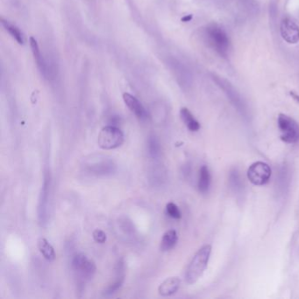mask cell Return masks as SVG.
<instances>
[{"mask_svg":"<svg viewBox=\"0 0 299 299\" xmlns=\"http://www.w3.org/2000/svg\"><path fill=\"white\" fill-rule=\"evenodd\" d=\"M124 133L114 126H107L101 130L98 138V144L104 150H115L124 142Z\"/></svg>","mask_w":299,"mask_h":299,"instance_id":"obj_3","label":"cell"},{"mask_svg":"<svg viewBox=\"0 0 299 299\" xmlns=\"http://www.w3.org/2000/svg\"><path fill=\"white\" fill-rule=\"evenodd\" d=\"M205 35L207 43L215 51L223 57H227L230 50V40L226 31L217 24H210L206 26Z\"/></svg>","mask_w":299,"mask_h":299,"instance_id":"obj_2","label":"cell"},{"mask_svg":"<svg viewBox=\"0 0 299 299\" xmlns=\"http://www.w3.org/2000/svg\"><path fill=\"white\" fill-rule=\"evenodd\" d=\"M280 32L282 39L290 44H296L299 42V26L289 18L282 20L280 26Z\"/></svg>","mask_w":299,"mask_h":299,"instance_id":"obj_7","label":"cell"},{"mask_svg":"<svg viewBox=\"0 0 299 299\" xmlns=\"http://www.w3.org/2000/svg\"><path fill=\"white\" fill-rule=\"evenodd\" d=\"M214 80L226 92L227 97H229L230 100L233 101L234 104L237 106V107H239V106H241V100H240L239 95L236 92V90L234 89V87L232 86L231 84L229 82L223 79L222 77H216V76H214Z\"/></svg>","mask_w":299,"mask_h":299,"instance_id":"obj_10","label":"cell"},{"mask_svg":"<svg viewBox=\"0 0 299 299\" xmlns=\"http://www.w3.org/2000/svg\"><path fill=\"white\" fill-rule=\"evenodd\" d=\"M38 248L44 258L48 261H53L56 259L55 249L45 238L38 239Z\"/></svg>","mask_w":299,"mask_h":299,"instance_id":"obj_15","label":"cell"},{"mask_svg":"<svg viewBox=\"0 0 299 299\" xmlns=\"http://www.w3.org/2000/svg\"><path fill=\"white\" fill-rule=\"evenodd\" d=\"M180 116H181V119L184 121V124L190 131L197 132L200 129L199 122L194 118L192 113L187 108L184 107V108L181 109Z\"/></svg>","mask_w":299,"mask_h":299,"instance_id":"obj_11","label":"cell"},{"mask_svg":"<svg viewBox=\"0 0 299 299\" xmlns=\"http://www.w3.org/2000/svg\"><path fill=\"white\" fill-rule=\"evenodd\" d=\"M192 15H187V16H185V17L182 19V21L189 22L190 21H192Z\"/></svg>","mask_w":299,"mask_h":299,"instance_id":"obj_21","label":"cell"},{"mask_svg":"<svg viewBox=\"0 0 299 299\" xmlns=\"http://www.w3.org/2000/svg\"><path fill=\"white\" fill-rule=\"evenodd\" d=\"M211 185V174L207 166L201 167L197 187L201 193L208 192Z\"/></svg>","mask_w":299,"mask_h":299,"instance_id":"obj_13","label":"cell"},{"mask_svg":"<svg viewBox=\"0 0 299 299\" xmlns=\"http://www.w3.org/2000/svg\"><path fill=\"white\" fill-rule=\"evenodd\" d=\"M72 267L75 272L77 273V276L81 277L85 280L92 278L96 271L94 262L84 254H79L74 257Z\"/></svg>","mask_w":299,"mask_h":299,"instance_id":"obj_6","label":"cell"},{"mask_svg":"<svg viewBox=\"0 0 299 299\" xmlns=\"http://www.w3.org/2000/svg\"><path fill=\"white\" fill-rule=\"evenodd\" d=\"M1 24L2 26H4V29L8 32L9 34H11L13 36V38L16 40L19 44H24V37H23V34H22L21 30L18 28L17 26H14L12 23L7 21H4V19H1Z\"/></svg>","mask_w":299,"mask_h":299,"instance_id":"obj_16","label":"cell"},{"mask_svg":"<svg viewBox=\"0 0 299 299\" xmlns=\"http://www.w3.org/2000/svg\"><path fill=\"white\" fill-rule=\"evenodd\" d=\"M92 237L97 243L104 244L107 241V234L100 229H96L92 233Z\"/></svg>","mask_w":299,"mask_h":299,"instance_id":"obj_20","label":"cell"},{"mask_svg":"<svg viewBox=\"0 0 299 299\" xmlns=\"http://www.w3.org/2000/svg\"><path fill=\"white\" fill-rule=\"evenodd\" d=\"M123 282H124V277H121L113 284H111V286L107 288V291H105V295H111V294L115 293L116 291H118L120 287L122 286Z\"/></svg>","mask_w":299,"mask_h":299,"instance_id":"obj_19","label":"cell"},{"mask_svg":"<svg viewBox=\"0 0 299 299\" xmlns=\"http://www.w3.org/2000/svg\"><path fill=\"white\" fill-rule=\"evenodd\" d=\"M211 252V245H205L194 256L185 274V280L187 283L193 284L202 277L208 265Z\"/></svg>","mask_w":299,"mask_h":299,"instance_id":"obj_1","label":"cell"},{"mask_svg":"<svg viewBox=\"0 0 299 299\" xmlns=\"http://www.w3.org/2000/svg\"><path fill=\"white\" fill-rule=\"evenodd\" d=\"M271 175V168L269 164L263 162L254 163L248 168V178L254 185H265L269 183Z\"/></svg>","mask_w":299,"mask_h":299,"instance_id":"obj_5","label":"cell"},{"mask_svg":"<svg viewBox=\"0 0 299 299\" xmlns=\"http://www.w3.org/2000/svg\"><path fill=\"white\" fill-rule=\"evenodd\" d=\"M166 212L167 214L171 217L172 218H175V219H179L182 218V214L180 212L178 206L174 204V203H169L166 205Z\"/></svg>","mask_w":299,"mask_h":299,"instance_id":"obj_18","label":"cell"},{"mask_svg":"<svg viewBox=\"0 0 299 299\" xmlns=\"http://www.w3.org/2000/svg\"><path fill=\"white\" fill-rule=\"evenodd\" d=\"M278 128L281 132V140L289 144L299 141V125L294 119L285 114L278 116Z\"/></svg>","mask_w":299,"mask_h":299,"instance_id":"obj_4","label":"cell"},{"mask_svg":"<svg viewBox=\"0 0 299 299\" xmlns=\"http://www.w3.org/2000/svg\"><path fill=\"white\" fill-rule=\"evenodd\" d=\"M180 284H181V280L178 278H167L166 280L162 282L159 286V294L163 297L172 296L178 291Z\"/></svg>","mask_w":299,"mask_h":299,"instance_id":"obj_9","label":"cell"},{"mask_svg":"<svg viewBox=\"0 0 299 299\" xmlns=\"http://www.w3.org/2000/svg\"><path fill=\"white\" fill-rule=\"evenodd\" d=\"M291 96L293 98V99L297 100L298 102H299V95L296 94L295 92H293V91H291Z\"/></svg>","mask_w":299,"mask_h":299,"instance_id":"obj_22","label":"cell"},{"mask_svg":"<svg viewBox=\"0 0 299 299\" xmlns=\"http://www.w3.org/2000/svg\"><path fill=\"white\" fill-rule=\"evenodd\" d=\"M123 100H124L126 106L128 107L129 110L133 112L134 115L138 117L141 120H145L149 117L148 111H146L145 108L142 106L138 99L133 97V95L129 93L123 94Z\"/></svg>","mask_w":299,"mask_h":299,"instance_id":"obj_8","label":"cell"},{"mask_svg":"<svg viewBox=\"0 0 299 299\" xmlns=\"http://www.w3.org/2000/svg\"><path fill=\"white\" fill-rule=\"evenodd\" d=\"M178 236L175 230H169L163 235V239L161 241V250L163 252L170 251L172 248H175L177 243Z\"/></svg>","mask_w":299,"mask_h":299,"instance_id":"obj_12","label":"cell"},{"mask_svg":"<svg viewBox=\"0 0 299 299\" xmlns=\"http://www.w3.org/2000/svg\"><path fill=\"white\" fill-rule=\"evenodd\" d=\"M149 152L152 157H157L161 153V146L155 136H151L149 140Z\"/></svg>","mask_w":299,"mask_h":299,"instance_id":"obj_17","label":"cell"},{"mask_svg":"<svg viewBox=\"0 0 299 299\" xmlns=\"http://www.w3.org/2000/svg\"><path fill=\"white\" fill-rule=\"evenodd\" d=\"M29 43H30L31 49L33 52V55H34V60L37 64L39 69L41 70V72L43 73V75L45 76L46 72H47V69H46V64L43 60V56L40 51V48H39L38 43L37 41L34 38V37H30L29 39Z\"/></svg>","mask_w":299,"mask_h":299,"instance_id":"obj_14","label":"cell"}]
</instances>
